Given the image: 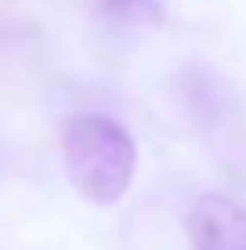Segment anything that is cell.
I'll list each match as a JSON object with an SVG mask.
<instances>
[{"mask_svg":"<svg viewBox=\"0 0 246 250\" xmlns=\"http://www.w3.org/2000/svg\"><path fill=\"white\" fill-rule=\"evenodd\" d=\"M192 250H246V207L207 192L189 210Z\"/></svg>","mask_w":246,"mask_h":250,"instance_id":"2","label":"cell"},{"mask_svg":"<svg viewBox=\"0 0 246 250\" xmlns=\"http://www.w3.org/2000/svg\"><path fill=\"white\" fill-rule=\"evenodd\" d=\"M65 170L73 188L95 207H113L127 196L138 167V149L123 124L101 113H80L62 134Z\"/></svg>","mask_w":246,"mask_h":250,"instance_id":"1","label":"cell"},{"mask_svg":"<svg viewBox=\"0 0 246 250\" xmlns=\"http://www.w3.org/2000/svg\"><path fill=\"white\" fill-rule=\"evenodd\" d=\"M145 4H152V0H109V7H116L127 19H141V15H145Z\"/></svg>","mask_w":246,"mask_h":250,"instance_id":"3","label":"cell"}]
</instances>
